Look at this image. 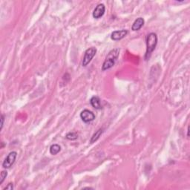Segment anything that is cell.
Wrapping results in <instances>:
<instances>
[{"mask_svg":"<svg viewBox=\"0 0 190 190\" xmlns=\"http://www.w3.org/2000/svg\"><path fill=\"white\" fill-rule=\"evenodd\" d=\"M119 53H120L119 49L115 48V49L111 50L108 54L107 56L105 57V61L103 62V66H102V71H104L110 69L111 68H112L114 66L115 62H116V60L119 56Z\"/></svg>","mask_w":190,"mask_h":190,"instance_id":"6da1fadb","label":"cell"},{"mask_svg":"<svg viewBox=\"0 0 190 190\" xmlns=\"http://www.w3.org/2000/svg\"><path fill=\"white\" fill-rule=\"evenodd\" d=\"M127 34H128V31L124 30V29L120 31H114L111 34V38L114 41H118L124 38Z\"/></svg>","mask_w":190,"mask_h":190,"instance_id":"52a82bcc","label":"cell"},{"mask_svg":"<svg viewBox=\"0 0 190 190\" xmlns=\"http://www.w3.org/2000/svg\"><path fill=\"white\" fill-rule=\"evenodd\" d=\"M4 189H10V190H12V189H13V183H8V185H7V187H5Z\"/></svg>","mask_w":190,"mask_h":190,"instance_id":"5bb4252c","label":"cell"},{"mask_svg":"<svg viewBox=\"0 0 190 190\" xmlns=\"http://www.w3.org/2000/svg\"><path fill=\"white\" fill-rule=\"evenodd\" d=\"M105 11V5H103V4H99V5L95 7V9L94 10L92 16H93L94 18L100 19L104 15Z\"/></svg>","mask_w":190,"mask_h":190,"instance_id":"8992f818","label":"cell"},{"mask_svg":"<svg viewBox=\"0 0 190 190\" xmlns=\"http://www.w3.org/2000/svg\"><path fill=\"white\" fill-rule=\"evenodd\" d=\"M80 117L84 123H90L93 121L95 119V115L92 111L88 110V109H84V110L80 113Z\"/></svg>","mask_w":190,"mask_h":190,"instance_id":"5b68a950","label":"cell"},{"mask_svg":"<svg viewBox=\"0 0 190 190\" xmlns=\"http://www.w3.org/2000/svg\"><path fill=\"white\" fill-rule=\"evenodd\" d=\"M78 134L76 132H69L66 134V138L70 140H74L77 139Z\"/></svg>","mask_w":190,"mask_h":190,"instance_id":"7c38bea8","label":"cell"},{"mask_svg":"<svg viewBox=\"0 0 190 190\" xmlns=\"http://www.w3.org/2000/svg\"><path fill=\"white\" fill-rule=\"evenodd\" d=\"M144 19L142 18V17H139L134 22V23H133L132 26V30L134 31H139L140 29L142 28L143 26H144Z\"/></svg>","mask_w":190,"mask_h":190,"instance_id":"ba28073f","label":"cell"},{"mask_svg":"<svg viewBox=\"0 0 190 190\" xmlns=\"http://www.w3.org/2000/svg\"><path fill=\"white\" fill-rule=\"evenodd\" d=\"M96 53H97V49L95 48H94V47H91V48L86 50L85 54H84L83 62H82V66H84V67L88 66L90 63V62L91 61L94 56H95Z\"/></svg>","mask_w":190,"mask_h":190,"instance_id":"3957f363","label":"cell"},{"mask_svg":"<svg viewBox=\"0 0 190 190\" xmlns=\"http://www.w3.org/2000/svg\"><path fill=\"white\" fill-rule=\"evenodd\" d=\"M7 175V171H2L1 172V175H0V184L3 183V181H5V179L6 178Z\"/></svg>","mask_w":190,"mask_h":190,"instance_id":"4fadbf2b","label":"cell"},{"mask_svg":"<svg viewBox=\"0 0 190 190\" xmlns=\"http://www.w3.org/2000/svg\"><path fill=\"white\" fill-rule=\"evenodd\" d=\"M90 103H91L92 107L95 108V109H102L100 99V97H97V96H94V97H92L91 100H90Z\"/></svg>","mask_w":190,"mask_h":190,"instance_id":"9c48e42d","label":"cell"},{"mask_svg":"<svg viewBox=\"0 0 190 190\" xmlns=\"http://www.w3.org/2000/svg\"><path fill=\"white\" fill-rule=\"evenodd\" d=\"M17 152H10L2 163L3 168H5V169H9V168H11L13 164L14 163L16 158H17Z\"/></svg>","mask_w":190,"mask_h":190,"instance_id":"277c9868","label":"cell"},{"mask_svg":"<svg viewBox=\"0 0 190 190\" xmlns=\"http://www.w3.org/2000/svg\"><path fill=\"white\" fill-rule=\"evenodd\" d=\"M103 129H99L98 130L93 134V136L91 137V140H90V142H91V144H93V143H95V141H97L100 138V137L101 136V134H103Z\"/></svg>","mask_w":190,"mask_h":190,"instance_id":"30bf717a","label":"cell"},{"mask_svg":"<svg viewBox=\"0 0 190 190\" xmlns=\"http://www.w3.org/2000/svg\"><path fill=\"white\" fill-rule=\"evenodd\" d=\"M60 150H61V147L58 144H53L50 147V153L53 155H55L60 152Z\"/></svg>","mask_w":190,"mask_h":190,"instance_id":"8fae6325","label":"cell"},{"mask_svg":"<svg viewBox=\"0 0 190 190\" xmlns=\"http://www.w3.org/2000/svg\"><path fill=\"white\" fill-rule=\"evenodd\" d=\"M157 43H158V36L154 33H150L146 38V52L145 59L146 60L150 58L151 54L155 49Z\"/></svg>","mask_w":190,"mask_h":190,"instance_id":"7a4b0ae2","label":"cell"},{"mask_svg":"<svg viewBox=\"0 0 190 190\" xmlns=\"http://www.w3.org/2000/svg\"><path fill=\"white\" fill-rule=\"evenodd\" d=\"M4 120H5V117H4V115L3 114H2V116H1V130L3 128Z\"/></svg>","mask_w":190,"mask_h":190,"instance_id":"9a60e30c","label":"cell"}]
</instances>
